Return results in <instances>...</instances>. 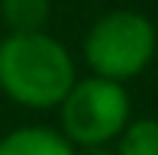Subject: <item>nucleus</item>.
Returning <instances> with one entry per match:
<instances>
[{
    "instance_id": "f257e3e1",
    "label": "nucleus",
    "mask_w": 158,
    "mask_h": 155,
    "mask_svg": "<svg viewBox=\"0 0 158 155\" xmlns=\"http://www.w3.org/2000/svg\"><path fill=\"white\" fill-rule=\"evenodd\" d=\"M77 81L68 45L45 29L6 32L0 39V90L29 110H55Z\"/></svg>"
},
{
    "instance_id": "f03ea898",
    "label": "nucleus",
    "mask_w": 158,
    "mask_h": 155,
    "mask_svg": "<svg viewBox=\"0 0 158 155\" xmlns=\"http://www.w3.org/2000/svg\"><path fill=\"white\" fill-rule=\"evenodd\" d=\"M158 52V29L139 10H110L87 29L81 55L90 74L110 81H132L152 65Z\"/></svg>"
},
{
    "instance_id": "7ed1b4c3",
    "label": "nucleus",
    "mask_w": 158,
    "mask_h": 155,
    "mask_svg": "<svg viewBox=\"0 0 158 155\" xmlns=\"http://www.w3.org/2000/svg\"><path fill=\"white\" fill-rule=\"evenodd\" d=\"M61 132L77 149L113 145L116 136L132 119V97L123 81H110L100 74L77 78L58 103Z\"/></svg>"
},
{
    "instance_id": "20e7f679",
    "label": "nucleus",
    "mask_w": 158,
    "mask_h": 155,
    "mask_svg": "<svg viewBox=\"0 0 158 155\" xmlns=\"http://www.w3.org/2000/svg\"><path fill=\"white\" fill-rule=\"evenodd\" d=\"M0 155H81V149L61 129L19 126L0 139Z\"/></svg>"
},
{
    "instance_id": "39448f33",
    "label": "nucleus",
    "mask_w": 158,
    "mask_h": 155,
    "mask_svg": "<svg viewBox=\"0 0 158 155\" xmlns=\"http://www.w3.org/2000/svg\"><path fill=\"white\" fill-rule=\"evenodd\" d=\"M52 16V0H0V19L10 32L45 29Z\"/></svg>"
},
{
    "instance_id": "423d86ee",
    "label": "nucleus",
    "mask_w": 158,
    "mask_h": 155,
    "mask_svg": "<svg viewBox=\"0 0 158 155\" xmlns=\"http://www.w3.org/2000/svg\"><path fill=\"white\" fill-rule=\"evenodd\" d=\"M113 155H158V116L129 119L113 142Z\"/></svg>"
}]
</instances>
